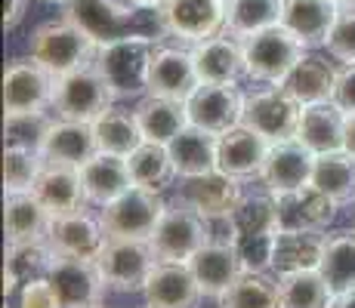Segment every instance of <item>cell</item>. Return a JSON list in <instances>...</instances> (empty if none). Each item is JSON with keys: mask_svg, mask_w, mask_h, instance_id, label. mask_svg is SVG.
Here are the masks:
<instances>
[{"mask_svg": "<svg viewBox=\"0 0 355 308\" xmlns=\"http://www.w3.org/2000/svg\"><path fill=\"white\" fill-rule=\"evenodd\" d=\"M198 87H201V78H198L192 50H180V46L155 50L152 68H148V93L186 102Z\"/></svg>", "mask_w": 355, "mask_h": 308, "instance_id": "17", "label": "cell"}, {"mask_svg": "<svg viewBox=\"0 0 355 308\" xmlns=\"http://www.w3.org/2000/svg\"><path fill=\"white\" fill-rule=\"evenodd\" d=\"M269 148L272 142L266 136L238 123L235 129L220 136V173L235 176L241 182L259 179V173L266 167V157H269Z\"/></svg>", "mask_w": 355, "mask_h": 308, "instance_id": "23", "label": "cell"}, {"mask_svg": "<svg viewBox=\"0 0 355 308\" xmlns=\"http://www.w3.org/2000/svg\"><path fill=\"white\" fill-rule=\"evenodd\" d=\"M343 152H349L355 157V114L346 118V148H343Z\"/></svg>", "mask_w": 355, "mask_h": 308, "instance_id": "49", "label": "cell"}, {"mask_svg": "<svg viewBox=\"0 0 355 308\" xmlns=\"http://www.w3.org/2000/svg\"><path fill=\"white\" fill-rule=\"evenodd\" d=\"M158 19L167 37L195 46L226 31V0H167Z\"/></svg>", "mask_w": 355, "mask_h": 308, "instance_id": "11", "label": "cell"}, {"mask_svg": "<svg viewBox=\"0 0 355 308\" xmlns=\"http://www.w3.org/2000/svg\"><path fill=\"white\" fill-rule=\"evenodd\" d=\"M324 50L327 56L343 62V65L355 62V3H340V12L334 19L331 34H327Z\"/></svg>", "mask_w": 355, "mask_h": 308, "instance_id": "43", "label": "cell"}, {"mask_svg": "<svg viewBox=\"0 0 355 308\" xmlns=\"http://www.w3.org/2000/svg\"><path fill=\"white\" fill-rule=\"evenodd\" d=\"M50 123L53 120L46 114H6V145H22L40 152Z\"/></svg>", "mask_w": 355, "mask_h": 308, "instance_id": "44", "label": "cell"}, {"mask_svg": "<svg viewBox=\"0 0 355 308\" xmlns=\"http://www.w3.org/2000/svg\"><path fill=\"white\" fill-rule=\"evenodd\" d=\"M331 308H355V290H346V293H337L334 296Z\"/></svg>", "mask_w": 355, "mask_h": 308, "instance_id": "50", "label": "cell"}, {"mask_svg": "<svg viewBox=\"0 0 355 308\" xmlns=\"http://www.w3.org/2000/svg\"><path fill=\"white\" fill-rule=\"evenodd\" d=\"M46 278L56 287L62 308H102V296H105L108 287L96 259L53 256Z\"/></svg>", "mask_w": 355, "mask_h": 308, "instance_id": "13", "label": "cell"}, {"mask_svg": "<svg viewBox=\"0 0 355 308\" xmlns=\"http://www.w3.org/2000/svg\"><path fill=\"white\" fill-rule=\"evenodd\" d=\"M146 308H152V305H146Z\"/></svg>", "mask_w": 355, "mask_h": 308, "instance_id": "54", "label": "cell"}, {"mask_svg": "<svg viewBox=\"0 0 355 308\" xmlns=\"http://www.w3.org/2000/svg\"><path fill=\"white\" fill-rule=\"evenodd\" d=\"M56 253L50 244H6L3 265V296H12L22 284L50 275V265Z\"/></svg>", "mask_w": 355, "mask_h": 308, "instance_id": "35", "label": "cell"}, {"mask_svg": "<svg viewBox=\"0 0 355 308\" xmlns=\"http://www.w3.org/2000/svg\"><path fill=\"white\" fill-rule=\"evenodd\" d=\"M235 250L241 256L244 271H272L275 235H241L235 237Z\"/></svg>", "mask_w": 355, "mask_h": 308, "instance_id": "45", "label": "cell"}, {"mask_svg": "<svg viewBox=\"0 0 355 308\" xmlns=\"http://www.w3.org/2000/svg\"><path fill=\"white\" fill-rule=\"evenodd\" d=\"M278 290L284 308H331L334 302V290L318 269L278 275Z\"/></svg>", "mask_w": 355, "mask_h": 308, "instance_id": "40", "label": "cell"}, {"mask_svg": "<svg viewBox=\"0 0 355 308\" xmlns=\"http://www.w3.org/2000/svg\"><path fill=\"white\" fill-rule=\"evenodd\" d=\"M176 197H182L186 203H192L198 213L207 216V219H226V216H232V210L241 203L244 191H241V179L214 170V173L182 179L180 194Z\"/></svg>", "mask_w": 355, "mask_h": 308, "instance_id": "20", "label": "cell"}, {"mask_svg": "<svg viewBox=\"0 0 355 308\" xmlns=\"http://www.w3.org/2000/svg\"><path fill=\"white\" fill-rule=\"evenodd\" d=\"M34 197H37L53 216L74 213V210H84L87 203H90L80 167H74V163H59V161L44 163L37 182H34Z\"/></svg>", "mask_w": 355, "mask_h": 308, "instance_id": "16", "label": "cell"}, {"mask_svg": "<svg viewBox=\"0 0 355 308\" xmlns=\"http://www.w3.org/2000/svg\"><path fill=\"white\" fill-rule=\"evenodd\" d=\"M334 102H337L346 114H355V62L352 65H340V80H337Z\"/></svg>", "mask_w": 355, "mask_h": 308, "instance_id": "47", "label": "cell"}, {"mask_svg": "<svg viewBox=\"0 0 355 308\" xmlns=\"http://www.w3.org/2000/svg\"><path fill=\"white\" fill-rule=\"evenodd\" d=\"M337 3H355V0H337Z\"/></svg>", "mask_w": 355, "mask_h": 308, "instance_id": "53", "label": "cell"}, {"mask_svg": "<svg viewBox=\"0 0 355 308\" xmlns=\"http://www.w3.org/2000/svg\"><path fill=\"white\" fill-rule=\"evenodd\" d=\"M340 65L337 59L322 56L315 50H306L303 59L293 65V71L284 78V90H288L300 105H315V102H331L337 93Z\"/></svg>", "mask_w": 355, "mask_h": 308, "instance_id": "22", "label": "cell"}, {"mask_svg": "<svg viewBox=\"0 0 355 308\" xmlns=\"http://www.w3.org/2000/svg\"><path fill=\"white\" fill-rule=\"evenodd\" d=\"M318 271L324 275L334 296L355 290V228H340L324 235V253Z\"/></svg>", "mask_w": 355, "mask_h": 308, "instance_id": "34", "label": "cell"}, {"mask_svg": "<svg viewBox=\"0 0 355 308\" xmlns=\"http://www.w3.org/2000/svg\"><path fill=\"white\" fill-rule=\"evenodd\" d=\"M300 105L282 84H266L263 90L244 93V118L241 123L254 133L266 136L269 142H284L297 136L300 123Z\"/></svg>", "mask_w": 355, "mask_h": 308, "instance_id": "9", "label": "cell"}, {"mask_svg": "<svg viewBox=\"0 0 355 308\" xmlns=\"http://www.w3.org/2000/svg\"><path fill=\"white\" fill-rule=\"evenodd\" d=\"M161 262H192L201 246L210 244V219L201 216L182 197L167 203L158 228L148 237Z\"/></svg>", "mask_w": 355, "mask_h": 308, "instance_id": "4", "label": "cell"}, {"mask_svg": "<svg viewBox=\"0 0 355 308\" xmlns=\"http://www.w3.org/2000/svg\"><path fill=\"white\" fill-rule=\"evenodd\" d=\"M282 25V0H226V34L248 40Z\"/></svg>", "mask_w": 355, "mask_h": 308, "instance_id": "37", "label": "cell"}, {"mask_svg": "<svg viewBox=\"0 0 355 308\" xmlns=\"http://www.w3.org/2000/svg\"><path fill=\"white\" fill-rule=\"evenodd\" d=\"M170 157L180 179H192V176H204L220 170V136L204 133L189 123L173 142H170Z\"/></svg>", "mask_w": 355, "mask_h": 308, "instance_id": "29", "label": "cell"}, {"mask_svg": "<svg viewBox=\"0 0 355 308\" xmlns=\"http://www.w3.org/2000/svg\"><path fill=\"white\" fill-rule=\"evenodd\" d=\"M50 250L56 256H74V259H96L102 246L108 244V231L99 216L90 210H74V213L53 219L50 237H46Z\"/></svg>", "mask_w": 355, "mask_h": 308, "instance_id": "14", "label": "cell"}, {"mask_svg": "<svg viewBox=\"0 0 355 308\" xmlns=\"http://www.w3.org/2000/svg\"><path fill=\"white\" fill-rule=\"evenodd\" d=\"M161 46V37L152 34H130V37L102 44L96 50L93 65L108 80L114 99H142L148 96V68H152L155 50Z\"/></svg>", "mask_w": 355, "mask_h": 308, "instance_id": "2", "label": "cell"}, {"mask_svg": "<svg viewBox=\"0 0 355 308\" xmlns=\"http://www.w3.org/2000/svg\"><path fill=\"white\" fill-rule=\"evenodd\" d=\"M189 269H192V275H195L204 296H214V299H220L223 293L244 275V265L235 250V241H210L207 246H201L192 256Z\"/></svg>", "mask_w": 355, "mask_h": 308, "instance_id": "24", "label": "cell"}, {"mask_svg": "<svg viewBox=\"0 0 355 308\" xmlns=\"http://www.w3.org/2000/svg\"><path fill=\"white\" fill-rule=\"evenodd\" d=\"M46 157L34 148L22 145H6L3 152V188L6 194H28L34 191L40 170H44Z\"/></svg>", "mask_w": 355, "mask_h": 308, "instance_id": "42", "label": "cell"}, {"mask_svg": "<svg viewBox=\"0 0 355 308\" xmlns=\"http://www.w3.org/2000/svg\"><path fill=\"white\" fill-rule=\"evenodd\" d=\"M306 46L284 25L266 28L244 40V65L250 84H284V78L303 59Z\"/></svg>", "mask_w": 355, "mask_h": 308, "instance_id": "6", "label": "cell"}, {"mask_svg": "<svg viewBox=\"0 0 355 308\" xmlns=\"http://www.w3.org/2000/svg\"><path fill=\"white\" fill-rule=\"evenodd\" d=\"M16 308H62L59 293L50 278H37L19 287V302Z\"/></svg>", "mask_w": 355, "mask_h": 308, "instance_id": "46", "label": "cell"}, {"mask_svg": "<svg viewBox=\"0 0 355 308\" xmlns=\"http://www.w3.org/2000/svg\"><path fill=\"white\" fill-rule=\"evenodd\" d=\"M40 154L46 161H59V163H74L84 167L93 154H99L96 145V133L93 123H80V120H62L56 118L46 129V139L40 145Z\"/></svg>", "mask_w": 355, "mask_h": 308, "instance_id": "28", "label": "cell"}, {"mask_svg": "<svg viewBox=\"0 0 355 308\" xmlns=\"http://www.w3.org/2000/svg\"><path fill=\"white\" fill-rule=\"evenodd\" d=\"M114 93L108 87V80L102 78L96 65H84L78 71L65 74L56 80V99H53V111L62 120H80L93 123L102 111L114 105Z\"/></svg>", "mask_w": 355, "mask_h": 308, "instance_id": "7", "label": "cell"}, {"mask_svg": "<svg viewBox=\"0 0 355 308\" xmlns=\"http://www.w3.org/2000/svg\"><path fill=\"white\" fill-rule=\"evenodd\" d=\"M337 12V0H282V25L306 50H318L327 44Z\"/></svg>", "mask_w": 355, "mask_h": 308, "instance_id": "25", "label": "cell"}, {"mask_svg": "<svg viewBox=\"0 0 355 308\" xmlns=\"http://www.w3.org/2000/svg\"><path fill=\"white\" fill-rule=\"evenodd\" d=\"M195 68L201 84H238L248 78V65H244V40L232 37V34H216L201 44L192 46Z\"/></svg>", "mask_w": 355, "mask_h": 308, "instance_id": "18", "label": "cell"}, {"mask_svg": "<svg viewBox=\"0 0 355 308\" xmlns=\"http://www.w3.org/2000/svg\"><path fill=\"white\" fill-rule=\"evenodd\" d=\"M322 253H324L322 231H278L275 253H272V271L275 275H291V271L318 269Z\"/></svg>", "mask_w": 355, "mask_h": 308, "instance_id": "32", "label": "cell"}, {"mask_svg": "<svg viewBox=\"0 0 355 308\" xmlns=\"http://www.w3.org/2000/svg\"><path fill=\"white\" fill-rule=\"evenodd\" d=\"M99 46L87 37L78 25H71L68 19H56V22L37 25L31 34V56L46 65L56 78L78 71V68L90 65L96 59Z\"/></svg>", "mask_w": 355, "mask_h": 308, "instance_id": "5", "label": "cell"}, {"mask_svg": "<svg viewBox=\"0 0 355 308\" xmlns=\"http://www.w3.org/2000/svg\"><path fill=\"white\" fill-rule=\"evenodd\" d=\"M40 3H65V0H40Z\"/></svg>", "mask_w": 355, "mask_h": 308, "instance_id": "52", "label": "cell"}, {"mask_svg": "<svg viewBox=\"0 0 355 308\" xmlns=\"http://www.w3.org/2000/svg\"><path fill=\"white\" fill-rule=\"evenodd\" d=\"M167 201L161 197V191L148 188H130L127 194H121L118 201H112L108 207L99 210V219L105 225L108 237H152L158 228Z\"/></svg>", "mask_w": 355, "mask_h": 308, "instance_id": "10", "label": "cell"}, {"mask_svg": "<svg viewBox=\"0 0 355 308\" xmlns=\"http://www.w3.org/2000/svg\"><path fill=\"white\" fill-rule=\"evenodd\" d=\"M93 133H96L99 152L121 154V157H130L146 142L136 111H127V108H118V105H112L108 111H102L93 120Z\"/></svg>", "mask_w": 355, "mask_h": 308, "instance_id": "33", "label": "cell"}, {"mask_svg": "<svg viewBox=\"0 0 355 308\" xmlns=\"http://www.w3.org/2000/svg\"><path fill=\"white\" fill-rule=\"evenodd\" d=\"M275 201H278V231H324L337 216V203L327 194H322L315 185L275 194Z\"/></svg>", "mask_w": 355, "mask_h": 308, "instance_id": "21", "label": "cell"}, {"mask_svg": "<svg viewBox=\"0 0 355 308\" xmlns=\"http://www.w3.org/2000/svg\"><path fill=\"white\" fill-rule=\"evenodd\" d=\"M142 296L152 308H195L204 293L189 262H158Z\"/></svg>", "mask_w": 355, "mask_h": 308, "instance_id": "26", "label": "cell"}, {"mask_svg": "<svg viewBox=\"0 0 355 308\" xmlns=\"http://www.w3.org/2000/svg\"><path fill=\"white\" fill-rule=\"evenodd\" d=\"M80 176H84V188L90 203L96 207H108L112 201H118L121 194H127L133 188V176H130V163L127 157L121 154H93L90 161L80 167Z\"/></svg>", "mask_w": 355, "mask_h": 308, "instance_id": "27", "label": "cell"}, {"mask_svg": "<svg viewBox=\"0 0 355 308\" xmlns=\"http://www.w3.org/2000/svg\"><path fill=\"white\" fill-rule=\"evenodd\" d=\"M136 118H139L142 136L146 142H161V145H170L182 129L189 127V108L186 102L180 99H167V96H142L139 105L133 108Z\"/></svg>", "mask_w": 355, "mask_h": 308, "instance_id": "31", "label": "cell"}, {"mask_svg": "<svg viewBox=\"0 0 355 308\" xmlns=\"http://www.w3.org/2000/svg\"><path fill=\"white\" fill-rule=\"evenodd\" d=\"M53 216L44 203L28 194H6V244H46L53 228Z\"/></svg>", "mask_w": 355, "mask_h": 308, "instance_id": "30", "label": "cell"}, {"mask_svg": "<svg viewBox=\"0 0 355 308\" xmlns=\"http://www.w3.org/2000/svg\"><path fill=\"white\" fill-rule=\"evenodd\" d=\"M56 74L34 56L10 59L3 71V108L6 114H46L56 99Z\"/></svg>", "mask_w": 355, "mask_h": 308, "instance_id": "8", "label": "cell"}, {"mask_svg": "<svg viewBox=\"0 0 355 308\" xmlns=\"http://www.w3.org/2000/svg\"><path fill=\"white\" fill-rule=\"evenodd\" d=\"M312 185H315L322 194L331 197L337 207L355 203V157L349 152L315 154Z\"/></svg>", "mask_w": 355, "mask_h": 308, "instance_id": "36", "label": "cell"}, {"mask_svg": "<svg viewBox=\"0 0 355 308\" xmlns=\"http://www.w3.org/2000/svg\"><path fill=\"white\" fill-rule=\"evenodd\" d=\"M130 3H133V6H139V10H155V12H158L161 6L167 3V0H130Z\"/></svg>", "mask_w": 355, "mask_h": 308, "instance_id": "51", "label": "cell"}, {"mask_svg": "<svg viewBox=\"0 0 355 308\" xmlns=\"http://www.w3.org/2000/svg\"><path fill=\"white\" fill-rule=\"evenodd\" d=\"M189 123L204 133L223 136L244 118V93L235 84H201L186 99Z\"/></svg>", "mask_w": 355, "mask_h": 308, "instance_id": "12", "label": "cell"}, {"mask_svg": "<svg viewBox=\"0 0 355 308\" xmlns=\"http://www.w3.org/2000/svg\"><path fill=\"white\" fill-rule=\"evenodd\" d=\"M25 10H28V0H6V12H3L6 31L19 28V22L25 19Z\"/></svg>", "mask_w": 355, "mask_h": 308, "instance_id": "48", "label": "cell"}, {"mask_svg": "<svg viewBox=\"0 0 355 308\" xmlns=\"http://www.w3.org/2000/svg\"><path fill=\"white\" fill-rule=\"evenodd\" d=\"M158 262V253L146 237H108L96 256L105 287L114 293H142Z\"/></svg>", "mask_w": 355, "mask_h": 308, "instance_id": "3", "label": "cell"}, {"mask_svg": "<svg viewBox=\"0 0 355 308\" xmlns=\"http://www.w3.org/2000/svg\"><path fill=\"white\" fill-rule=\"evenodd\" d=\"M220 308H284L278 278H269V271H244L220 296Z\"/></svg>", "mask_w": 355, "mask_h": 308, "instance_id": "39", "label": "cell"}, {"mask_svg": "<svg viewBox=\"0 0 355 308\" xmlns=\"http://www.w3.org/2000/svg\"><path fill=\"white\" fill-rule=\"evenodd\" d=\"M232 228L235 237L241 235H278V201L272 191L244 194L241 203L232 210Z\"/></svg>", "mask_w": 355, "mask_h": 308, "instance_id": "41", "label": "cell"}, {"mask_svg": "<svg viewBox=\"0 0 355 308\" xmlns=\"http://www.w3.org/2000/svg\"><path fill=\"white\" fill-rule=\"evenodd\" d=\"M127 163H130V176H133L136 188L164 191L176 179V167H173V157H170V148L161 145V142H142V145L127 157Z\"/></svg>", "mask_w": 355, "mask_h": 308, "instance_id": "38", "label": "cell"}, {"mask_svg": "<svg viewBox=\"0 0 355 308\" xmlns=\"http://www.w3.org/2000/svg\"><path fill=\"white\" fill-rule=\"evenodd\" d=\"M62 19L78 25L96 46L130 34H164L161 19L155 10H139L130 0H65Z\"/></svg>", "mask_w": 355, "mask_h": 308, "instance_id": "1", "label": "cell"}, {"mask_svg": "<svg viewBox=\"0 0 355 308\" xmlns=\"http://www.w3.org/2000/svg\"><path fill=\"white\" fill-rule=\"evenodd\" d=\"M346 118L349 114L337 105V102H315V105H303L297 123V136L312 154H334L346 148Z\"/></svg>", "mask_w": 355, "mask_h": 308, "instance_id": "19", "label": "cell"}, {"mask_svg": "<svg viewBox=\"0 0 355 308\" xmlns=\"http://www.w3.org/2000/svg\"><path fill=\"white\" fill-rule=\"evenodd\" d=\"M312 170H315V154L300 139L272 142L266 167L259 173V182L272 194H284V191H297L312 185Z\"/></svg>", "mask_w": 355, "mask_h": 308, "instance_id": "15", "label": "cell"}]
</instances>
